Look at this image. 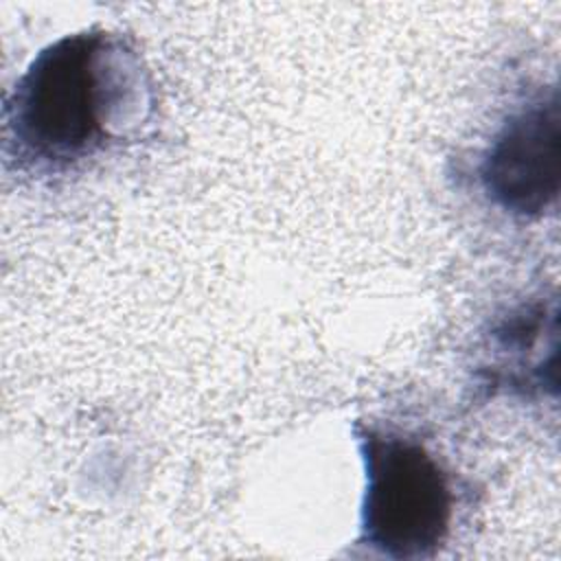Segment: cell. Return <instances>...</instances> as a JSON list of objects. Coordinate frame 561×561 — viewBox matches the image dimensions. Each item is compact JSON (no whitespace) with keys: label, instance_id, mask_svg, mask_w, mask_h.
I'll return each mask as SVG.
<instances>
[{"label":"cell","instance_id":"obj_1","mask_svg":"<svg viewBox=\"0 0 561 561\" xmlns=\"http://www.w3.org/2000/svg\"><path fill=\"white\" fill-rule=\"evenodd\" d=\"M158 85L134 37L90 26L42 46L4 94L0 156L20 182H64L145 138Z\"/></svg>","mask_w":561,"mask_h":561},{"label":"cell","instance_id":"obj_3","mask_svg":"<svg viewBox=\"0 0 561 561\" xmlns=\"http://www.w3.org/2000/svg\"><path fill=\"white\" fill-rule=\"evenodd\" d=\"M486 206L513 221H539L561 193V116L557 85L519 96L497 118L469 169Z\"/></svg>","mask_w":561,"mask_h":561},{"label":"cell","instance_id":"obj_4","mask_svg":"<svg viewBox=\"0 0 561 561\" xmlns=\"http://www.w3.org/2000/svg\"><path fill=\"white\" fill-rule=\"evenodd\" d=\"M557 298L530 296L500 309L482 331L473 383L484 397L537 399L557 390Z\"/></svg>","mask_w":561,"mask_h":561},{"label":"cell","instance_id":"obj_2","mask_svg":"<svg viewBox=\"0 0 561 561\" xmlns=\"http://www.w3.org/2000/svg\"><path fill=\"white\" fill-rule=\"evenodd\" d=\"M364 489L355 546L390 561H425L449 543L467 482L425 432L392 419H355Z\"/></svg>","mask_w":561,"mask_h":561}]
</instances>
